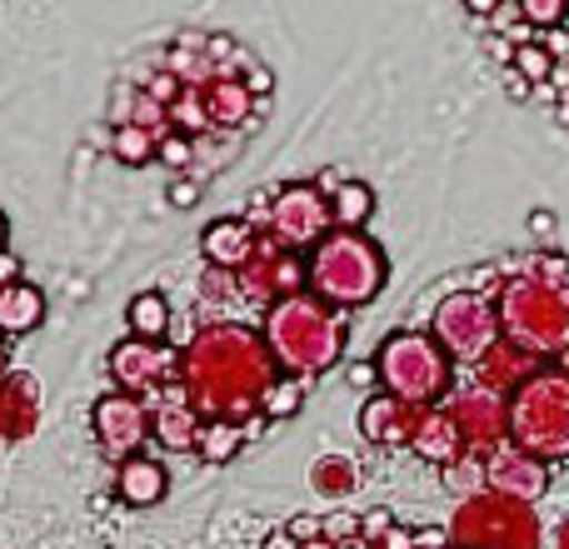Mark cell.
Listing matches in <instances>:
<instances>
[{
    "instance_id": "obj_16",
    "label": "cell",
    "mask_w": 569,
    "mask_h": 549,
    "mask_svg": "<svg viewBox=\"0 0 569 549\" xmlns=\"http://www.w3.org/2000/svg\"><path fill=\"white\" fill-rule=\"evenodd\" d=\"M256 246H260V230L250 226L246 216H230V220H210L206 226V236H200V256H206V266L210 270H220V274H240L250 266V256H256Z\"/></svg>"
},
{
    "instance_id": "obj_43",
    "label": "cell",
    "mask_w": 569,
    "mask_h": 549,
    "mask_svg": "<svg viewBox=\"0 0 569 549\" xmlns=\"http://www.w3.org/2000/svg\"><path fill=\"white\" fill-rule=\"evenodd\" d=\"M20 280V260L10 250H0V285H16Z\"/></svg>"
},
{
    "instance_id": "obj_9",
    "label": "cell",
    "mask_w": 569,
    "mask_h": 549,
    "mask_svg": "<svg viewBox=\"0 0 569 549\" xmlns=\"http://www.w3.org/2000/svg\"><path fill=\"white\" fill-rule=\"evenodd\" d=\"M335 230V216H330V200L320 196L315 186L295 180V186L276 190V206H270V220H266V236L284 250H315L325 236Z\"/></svg>"
},
{
    "instance_id": "obj_23",
    "label": "cell",
    "mask_w": 569,
    "mask_h": 549,
    "mask_svg": "<svg viewBox=\"0 0 569 549\" xmlns=\"http://www.w3.org/2000/svg\"><path fill=\"white\" fill-rule=\"evenodd\" d=\"M126 325H130V340H146V345H166L170 340V305L160 290H140L126 310Z\"/></svg>"
},
{
    "instance_id": "obj_22",
    "label": "cell",
    "mask_w": 569,
    "mask_h": 549,
    "mask_svg": "<svg viewBox=\"0 0 569 549\" xmlns=\"http://www.w3.org/2000/svg\"><path fill=\"white\" fill-rule=\"evenodd\" d=\"M46 320V295L36 290L30 280H16V285H0V335H30L36 325Z\"/></svg>"
},
{
    "instance_id": "obj_33",
    "label": "cell",
    "mask_w": 569,
    "mask_h": 549,
    "mask_svg": "<svg viewBox=\"0 0 569 549\" xmlns=\"http://www.w3.org/2000/svg\"><path fill=\"white\" fill-rule=\"evenodd\" d=\"M520 10L530 30H555L569 20V0H520Z\"/></svg>"
},
{
    "instance_id": "obj_3",
    "label": "cell",
    "mask_w": 569,
    "mask_h": 549,
    "mask_svg": "<svg viewBox=\"0 0 569 549\" xmlns=\"http://www.w3.org/2000/svg\"><path fill=\"white\" fill-rule=\"evenodd\" d=\"M385 280H390V260L360 230H330L305 256V290L330 310H360L385 290Z\"/></svg>"
},
{
    "instance_id": "obj_11",
    "label": "cell",
    "mask_w": 569,
    "mask_h": 549,
    "mask_svg": "<svg viewBox=\"0 0 569 549\" xmlns=\"http://www.w3.org/2000/svg\"><path fill=\"white\" fill-rule=\"evenodd\" d=\"M110 380H116L120 395H156L160 385H176L180 380V355L170 345H146V340H120L110 350Z\"/></svg>"
},
{
    "instance_id": "obj_4",
    "label": "cell",
    "mask_w": 569,
    "mask_h": 549,
    "mask_svg": "<svg viewBox=\"0 0 569 549\" xmlns=\"http://www.w3.org/2000/svg\"><path fill=\"white\" fill-rule=\"evenodd\" d=\"M495 315H500V335L515 340L520 350L540 355V360H555V355H569V285L550 280V274H515L505 280L500 300H495Z\"/></svg>"
},
{
    "instance_id": "obj_37",
    "label": "cell",
    "mask_w": 569,
    "mask_h": 549,
    "mask_svg": "<svg viewBox=\"0 0 569 549\" xmlns=\"http://www.w3.org/2000/svg\"><path fill=\"white\" fill-rule=\"evenodd\" d=\"M360 535H365V540H390V535H395V515L390 510L360 515Z\"/></svg>"
},
{
    "instance_id": "obj_1",
    "label": "cell",
    "mask_w": 569,
    "mask_h": 549,
    "mask_svg": "<svg viewBox=\"0 0 569 549\" xmlns=\"http://www.w3.org/2000/svg\"><path fill=\"white\" fill-rule=\"evenodd\" d=\"M276 380V355H270L266 335L250 325H210L180 355V385H186V400L200 420L250 425Z\"/></svg>"
},
{
    "instance_id": "obj_24",
    "label": "cell",
    "mask_w": 569,
    "mask_h": 549,
    "mask_svg": "<svg viewBox=\"0 0 569 549\" xmlns=\"http://www.w3.org/2000/svg\"><path fill=\"white\" fill-rule=\"evenodd\" d=\"M200 430H206V420H200L190 405H160L156 410V440L166 445V450L196 455L200 450Z\"/></svg>"
},
{
    "instance_id": "obj_42",
    "label": "cell",
    "mask_w": 569,
    "mask_h": 549,
    "mask_svg": "<svg viewBox=\"0 0 569 549\" xmlns=\"http://www.w3.org/2000/svg\"><path fill=\"white\" fill-rule=\"evenodd\" d=\"M350 385H360V390L380 385V375H375V360H370V365H350Z\"/></svg>"
},
{
    "instance_id": "obj_2",
    "label": "cell",
    "mask_w": 569,
    "mask_h": 549,
    "mask_svg": "<svg viewBox=\"0 0 569 549\" xmlns=\"http://www.w3.org/2000/svg\"><path fill=\"white\" fill-rule=\"evenodd\" d=\"M260 335H266L280 375H295V380H310V375L330 370V365L345 355L340 310H330L325 300H315L310 290L284 295V300L270 305Z\"/></svg>"
},
{
    "instance_id": "obj_21",
    "label": "cell",
    "mask_w": 569,
    "mask_h": 549,
    "mask_svg": "<svg viewBox=\"0 0 569 549\" xmlns=\"http://www.w3.org/2000/svg\"><path fill=\"white\" fill-rule=\"evenodd\" d=\"M200 96H206V110H210V126H246L250 116H256V96L246 90V80L240 76H220L210 80V86H200Z\"/></svg>"
},
{
    "instance_id": "obj_20",
    "label": "cell",
    "mask_w": 569,
    "mask_h": 549,
    "mask_svg": "<svg viewBox=\"0 0 569 549\" xmlns=\"http://www.w3.org/2000/svg\"><path fill=\"white\" fill-rule=\"evenodd\" d=\"M116 490H120V500L126 505L150 510V505L166 500L170 475H166V465H160L156 455H130V460L120 465V475H116Z\"/></svg>"
},
{
    "instance_id": "obj_28",
    "label": "cell",
    "mask_w": 569,
    "mask_h": 549,
    "mask_svg": "<svg viewBox=\"0 0 569 549\" xmlns=\"http://www.w3.org/2000/svg\"><path fill=\"white\" fill-rule=\"evenodd\" d=\"M445 490H450V495H460V505L465 500H475V495H485V490H490V485H485V455H470V450H465L460 455V460H455V465H445Z\"/></svg>"
},
{
    "instance_id": "obj_27",
    "label": "cell",
    "mask_w": 569,
    "mask_h": 549,
    "mask_svg": "<svg viewBox=\"0 0 569 549\" xmlns=\"http://www.w3.org/2000/svg\"><path fill=\"white\" fill-rule=\"evenodd\" d=\"M240 445H246V430H240L236 420H206V430H200V460L210 465H226L240 455Z\"/></svg>"
},
{
    "instance_id": "obj_34",
    "label": "cell",
    "mask_w": 569,
    "mask_h": 549,
    "mask_svg": "<svg viewBox=\"0 0 569 549\" xmlns=\"http://www.w3.org/2000/svg\"><path fill=\"white\" fill-rule=\"evenodd\" d=\"M156 156L160 160H166V166H190V156H196V140H186V136H166V140H160V146H156Z\"/></svg>"
},
{
    "instance_id": "obj_15",
    "label": "cell",
    "mask_w": 569,
    "mask_h": 549,
    "mask_svg": "<svg viewBox=\"0 0 569 549\" xmlns=\"http://www.w3.org/2000/svg\"><path fill=\"white\" fill-rule=\"evenodd\" d=\"M540 370H545L540 355L520 350L515 340H505V335H500V340H495V350L475 365V385H480V390H490V395H500V400H510V395L520 390L525 380H535Z\"/></svg>"
},
{
    "instance_id": "obj_7",
    "label": "cell",
    "mask_w": 569,
    "mask_h": 549,
    "mask_svg": "<svg viewBox=\"0 0 569 549\" xmlns=\"http://www.w3.org/2000/svg\"><path fill=\"white\" fill-rule=\"evenodd\" d=\"M445 540L450 549H540V520H535V505L485 490L455 510Z\"/></svg>"
},
{
    "instance_id": "obj_12",
    "label": "cell",
    "mask_w": 569,
    "mask_h": 549,
    "mask_svg": "<svg viewBox=\"0 0 569 549\" xmlns=\"http://www.w3.org/2000/svg\"><path fill=\"white\" fill-rule=\"evenodd\" d=\"M90 425H96L100 450H106L110 460L126 465L130 455H140V445H146V435H150V405L136 400V395L110 390V395H100L96 400Z\"/></svg>"
},
{
    "instance_id": "obj_48",
    "label": "cell",
    "mask_w": 569,
    "mask_h": 549,
    "mask_svg": "<svg viewBox=\"0 0 569 549\" xmlns=\"http://www.w3.org/2000/svg\"><path fill=\"white\" fill-rule=\"evenodd\" d=\"M10 375V365H6V345H0V380H6Z\"/></svg>"
},
{
    "instance_id": "obj_30",
    "label": "cell",
    "mask_w": 569,
    "mask_h": 549,
    "mask_svg": "<svg viewBox=\"0 0 569 549\" xmlns=\"http://www.w3.org/2000/svg\"><path fill=\"white\" fill-rule=\"evenodd\" d=\"M156 146L160 140L150 136V130H140V126L110 130V156H116L120 166H146V160H156Z\"/></svg>"
},
{
    "instance_id": "obj_44",
    "label": "cell",
    "mask_w": 569,
    "mask_h": 549,
    "mask_svg": "<svg viewBox=\"0 0 569 549\" xmlns=\"http://www.w3.org/2000/svg\"><path fill=\"white\" fill-rule=\"evenodd\" d=\"M260 549H300V545L290 540V530H276V535H266V545Z\"/></svg>"
},
{
    "instance_id": "obj_18",
    "label": "cell",
    "mask_w": 569,
    "mask_h": 549,
    "mask_svg": "<svg viewBox=\"0 0 569 549\" xmlns=\"http://www.w3.org/2000/svg\"><path fill=\"white\" fill-rule=\"evenodd\" d=\"M420 415L425 410H415V405L380 390L360 405V435L370 445H405V450H410V435H415V425H420Z\"/></svg>"
},
{
    "instance_id": "obj_32",
    "label": "cell",
    "mask_w": 569,
    "mask_h": 549,
    "mask_svg": "<svg viewBox=\"0 0 569 549\" xmlns=\"http://www.w3.org/2000/svg\"><path fill=\"white\" fill-rule=\"evenodd\" d=\"M515 76L525 80V86H550V76H555V60H550V50L540 46V40H530V46H515Z\"/></svg>"
},
{
    "instance_id": "obj_45",
    "label": "cell",
    "mask_w": 569,
    "mask_h": 549,
    "mask_svg": "<svg viewBox=\"0 0 569 549\" xmlns=\"http://www.w3.org/2000/svg\"><path fill=\"white\" fill-rule=\"evenodd\" d=\"M530 230H535V236H550V230H555V220L540 210V216H530Z\"/></svg>"
},
{
    "instance_id": "obj_5",
    "label": "cell",
    "mask_w": 569,
    "mask_h": 549,
    "mask_svg": "<svg viewBox=\"0 0 569 549\" xmlns=\"http://www.w3.org/2000/svg\"><path fill=\"white\" fill-rule=\"evenodd\" d=\"M375 375H380L385 395L415 405V410H435L455 395V360L425 330L385 335L380 350H375Z\"/></svg>"
},
{
    "instance_id": "obj_36",
    "label": "cell",
    "mask_w": 569,
    "mask_h": 549,
    "mask_svg": "<svg viewBox=\"0 0 569 549\" xmlns=\"http://www.w3.org/2000/svg\"><path fill=\"white\" fill-rule=\"evenodd\" d=\"M180 90H186V86H180V80L176 76H170V70H156V76H150V86H146V96L150 100H160V106H176V100H180Z\"/></svg>"
},
{
    "instance_id": "obj_31",
    "label": "cell",
    "mask_w": 569,
    "mask_h": 549,
    "mask_svg": "<svg viewBox=\"0 0 569 549\" xmlns=\"http://www.w3.org/2000/svg\"><path fill=\"white\" fill-rule=\"evenodd\" d=\"M300 405H305V380L280 375V380L266 390V400H260V415H266V420H290Z\"/></svg>"
},
{
    "instance_id": "obj_17",
    "label": "cell",
    "mask_w": 569,
    "mask_h": 549,
    "mask_svg": "<svg viewBox=\"0 0 569 549\" xmlns=\"http://www.w3.org/2000/svg\"><path fill=\"white\" fill-rule=\"evenodd\" d=\"M40 425V380L26 370H10L0 380V440L20 445Z\"/></svg>"
},
{
    "instance_id": "obj_6",
    "label": "cell",
    "mask_w": 569,
    "mask_h": 549,
    "mask_svg": "<svg viewBox=\"0 0 569 549\" xmlns=\"http://www.w3.org/2000/svg\"><path fill=\"white\" fill-rule=\"evenodd\" d=\"M510 445L555 465L569 460V370L545 365L535 380L510 395Z\"/></svg>"
},
{
    "instance_id": "obj_26",
    "label": "cell",
    "mask_w": 569,
    "mask_h": 549,
    "mask_svg": "<svg viewBox=\"0 0 569 549\" xmlns=\"http://www.w3.org/2000/svg\"><path fill=\"white\" fill-rule=\"evenodd\" d=\"M330 216H335V230H360L375 216V190L365 180H345L330 196Z\"/></svg>"
},
{
    "instance_id": "obj_8",
    "label": "cell",
    "mask_w": 569,
    "mask_h": 549,
    "mask_svg": "<svg viewBox=\"0 0 569 549\" xmlns=\"http://www.w3.org/2000/svg\"><path fill=\"white\" fill-rule=\"evenodd\" d=\"M430 335L450 360L460 365H480L485 355L495 350L500 340V315H495V300L475 290H455L435 305V320H430Z\"/></svg>"
},
{
    "instance_id": "obj_14",
    "label": "cell",
    "mask_w": 569,
    "mask_h": 549,
    "mask_svg": "<svg viewBox=\"0 0 569 549\" xmlns=\"http://www.w3.org/2000/svg\"><path fill=\"white\" fill-rule=\"evenodd\" d=\"M485 485H490V495L535 505L545 490H550V465L525 455L520 445H500L495 455H485Z\"/></svg>"
},
{
    "instance_id": "obj_38",
    "label": "cell",
    "mask_w": 569,
    "mask_h": 549,
    "mask_svg": "<svg viewBox=\"0 0 569 549\" xmlns=\"http://www.w3.org/2000/svg\"><path fill=\"white\" fill-rule=\"evenodd\" d=\"M284 530H290V540L300 545V549H310V545H320V520H315V515H295L290 525H284Z\"/></svg>"
},
{
    "instance_id": "obj_47",
    "label": "cell",
    "mask_w": 569,
    "mask_h": 549,
    "mask_svg": "<svg viewBox=\"0 0 569 549\" xmlns=\"http://www.w3.org/2000/svg\"><path fill=\"white\" fill-rule=\"evenodd\" d=\"M6 240H10V226H6V216H0V250H6Z\"/></svg>"
},
{
    "instance_id": "obj_40",
    "label": "cell",
    "mask_w": 569,
    "mask_h": 549,
    "mask_svg": "<svg viewBox=\"0 0 569 549\" xmlns=\"http://www.w3.org/2000/svg\"><path fill=\"white\" fill-rule=\"evenodd\" d=\"M495 30H505V26H520L525 20V10H520V0H500V6H495Z\"/></svg>"
},
{
    "instance_id": "obj_19",
    "label": "cell",
    "mask_w": 569,
    "mask_h": 549,
    "mask_svg": "<svg viewBox=\"0 0 569 549\" xmlns=\"http://www.w3.org/2000/svg\"><path fill=\"white\" fill-rule=\"evenodd\" d=\"M410 450L420 455V460L440 465V470L465 455V440H460V430H455V420L445 415V405L420 415V425H415V435H410Z\"/></svg>"
},
{
    "instance_id": "obj_35",
    "label": "cell",
    "mask_w": 569,
    "mask_h": 549,
    "mask_svg": "<svg viewBox=\"0 0 569 549\" xmlns=\"http://www.w3.org/2000/svg\"><path fill=\"white\" fill-rule=\"evenodd\" d=\"M355 535H360V520H355V515H330V520H320V540L325 545L355 540Z\"/></svg>"
},
{
    "instance_id": "obj_39",
    "label": "cell",
    "mask_w": 569,
    "mask_h": 549,
    "mask_svg": "<svg viewBox=\"0 0 569 549\" xmlns=\"http://www.w3.org/2000/svg\"><path fill=\"white\" fill-rule=\"evenodd\" d=\"M240 80H246V90H250V96H256V100L266 96L270 86H276V76H270L266 66H246V76H240Z\"/></svg>"
},
{
    "instance_id": "obj_46",
    "label": "cell",
    "mask_w": 569,
    "mask_h": 549,
    "mask_svg": "<svg viewBox=\"0 0 569 549\" xmlns=\"http://www.w3.org/2000/svg\"><path fill=\"white\" fill-rule=\"evenodd\" d=\"M555 549H569V520L560 525V530H555Z\"/></svg>"
},
{
    "instance_id": "obj_41",
    "label": "cell",
    "mask_w": 569,
    "mask_h": 549,
    "mask_svg": "<svg viewBox=\"0 0 569 549\" xmlns=\"http://www.w3.org/2000/svg\"><path fill=\"white\" fill-rule=\"evenodd\" d=\"M196 200H200V186H196V180H176V186H170V206H176V210L196 206Z\"/></svg>"
},
{
    "instance_id": "obj_25",
    "label": "cell",
    "mask_w": 569,
    "mask_h": 549,
    "mask_svg": "<svg viewBox=\"0 0 569 549\" xmlns=\"http://www.w3.org/2000/svg\"><path fill=\"white\" fill-rule=\"evenodd\" d=\"M310 490L330 495V500H345L350 490H360V465L350 455H320L310 465Z\"/></svg>"
},
{
    "instance_id": "obj_29",
    "label": "cell",
    "mask_w": 569,
    "mask_h": 549,
    "mask_svg": "<svg viewBox=\"0 0 569 549\" xmlns=\"http://www.w3.org/2000/svg\"><path fill=\"white\" fill-rule=\"evenodd\" d=\"M170 120H176V130L186 140H196V136H210V110H206V96H200V86H186L180 90V100L170 106Z\"/></svg>"
},
{
    "instance_id": "obj_10",
    "label": "cell",
    "mask_w": 569,
    "mask_h": 549,
    "mask_svg": "<svg viewBox=\"0 0 569 549\" xmlns=\"http://www.w3.org/2000/svg\"><path fill=\"white\" fill-rule=\"evenodd\" d=\"M445 415L455 420V430H460L470 455H495L500 445H510V400L480 390V385L455 390L450 400H445Z\"/></svg>"
},
{
    "instance_id": "obj_13",
    "label": "cell",
    "mask_w": 569,
    "mask_h": 549,
    "mask_svg": "<svg viewBox=\"0 0 569 549\" xmlns=\"http://www.w3.org/2000/svg\"><path fill=\"white\" fill-rule=\"evenodd\" d=\"M240 280V295H250V300H284V295H300L305 290V260L295 256V250L276 246L270 236H260L256 256H250V266L236 274Z\"/></svg>"
}]
</instances>
